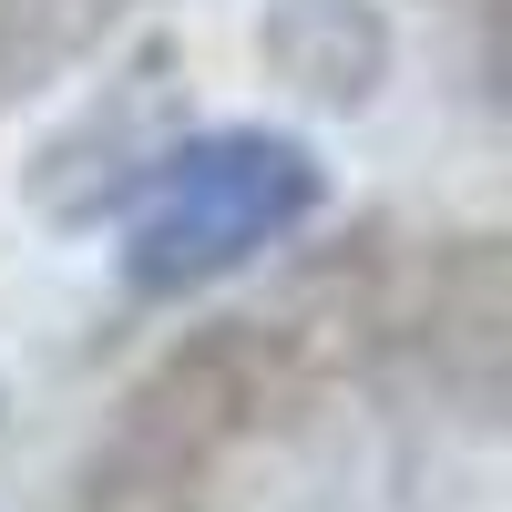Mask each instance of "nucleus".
I'll return each instance as SVG.
<instances>
[{
	"label": "nucleus",
	"instance_id": "1",
	"mask_svg": "<svg viewBox=\"0 0 512 512\" xmlns=\"http://www.w3.org/2000/svg\"><path fill=\"white\" fill-rule=\"evenodd\" d=\"M318 164L297 134H195L144 175L134 216H123V277L144 297H185L236 277L256 246L308 226Z\"/></svg>",
	"mask_w": 512,
	"mask_h": 512
}]
</instances>
